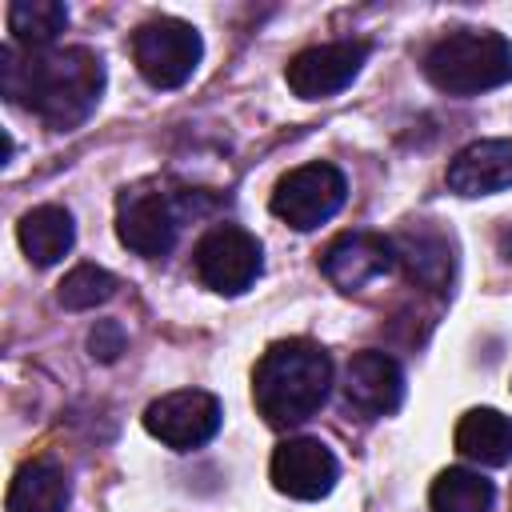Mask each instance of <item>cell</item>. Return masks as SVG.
I'll list each match as a JSON object with an SVG mask.
<instances>
[{
    "label": "cell",
    "mask_w": 512,
    "mask_h": 512,
    "mask_svg": "<svg viewBox=\"0 0 512 512\" xmlns=\"http://www.w3.org/2000/svg\"><path fill=\"white\" fill-rule=\"evenodd\" d=\"M0 88L56 132L84 124L104 92V60L92 48H0Z\"/></svg>",
    "instance_id": "cell-1"
},
{
    "label": "cell",
    "mask_w": 512,
    "mask_h": 512,
    "mask_svg": "<svg viewBox=\"0 0 512 512\" xmlns=\"http://www.w3.org/2000/svg\"><path fill=\"white\" fill-rule=\"evenodd\" d=\"M328 388L332 360L312 340H276L252 372V400L272 428H292L316 416Z\"/></svg>",
    "instance_id": "cell-2"
},
{
    "label": "cell",
    "mask_w": 512,
    "mask_h": 512,
    "mask_svg": "<svg viewBox=\"0 0 512 512\" xmlns=\"http://www.w3.org/2000/svg\"><path fill=\"white\" fill-rule=\"evenodd\" d=\"M424 76L448 96H480L512 80V44L488 28H456L424 52Z\"/></svg>",
    "instance_id": "cell-3"
},
{
    "label": "cell",
    "mask_w": 512,
    "mask_h": 512,
    "mask_svg": "<svg viewBox=\"0 0 512 512\" xmlns=\"http://www.w3.org/2000/svg\"><path fill=\"white\" fill-rule=\"evenodd\" d=\"M200 56H204L200 32L176 16H156L140 24L132 36V60L152 88H180L196 72Z\"/></svg>",
    "instance_id": "cell-4"
},
{
    "label": "cell",
    "mask_w": 512,
    "mask_h": 512,
    "mask_svg": "<svg viewBox=\"0 0 512 512\" xmlns=\"http://www.w3.org/2000/svg\"><path fill=\"white\" fill-rule=\"evenodd\" d=\"M344 196H348L344 172L336 164L312 160V164H300V168H292L288 176L276 180V188H272V212L288 228L312 232V228H320L324 220H332L340 212Z\"/></svg>",
    "instance_id": "cell-5"
},
{
    "label": "cell",
    "mask_w": 512,
    "mask_h": 512,
    "mask_svg": "<svg viewBox=\"0 0 512 512\" xmlns=\"http://www.w3.org/2000/svg\"><path fill=\"white\" fill-rule=\"evenodd\" d=\"M116 236L136 256H168L180 236V208L160 184L124 188L116 200Z\"/></svg>",
    "instance_id": "cell-6"
},
{
    "label": "cell",
    "mask_w": 512,
    "mask_h": 512,
    "mask_svg": "<svg viewBox=\"0 0 512 512\" xmlns=\"http://www.w3.org/2000/svg\"><path fill=\"white\" fill-rule=\"evenodd\" d=\"M192 264L204 288L220 296H240L260 276V240L240 224H216L200 236Z\"/></svg>",
    "instance_id": "cell-7"
},
{
    "label": "cell",
    "mask_w": 512,
    "mask_h": 512,
    "mask_svg": "<svg viewBox=\"0 0 512 512\" xmlns=\"http://www.w3.org/2000/svg\"><path fill=\"white\" fill-rule=\"evenodd\" d=\"M144 428L176 448V452H188V448H200L216 436L220 428V400L212 392H200V388H180V392H164L160 400H152L144 408Z\"/></svg>",
    "instance_id": "cell-8"
},
{
    "label": "cell",
    "mask_w": 512,
    "mask_h": 512,
    "mask_svg": "<svg viewBox=\"0 0 512 512\" xmlns=\"http://www.w3.org/2000/svg\"><path fill=\"white\" fill-rule=\"evenodd\" d=\"M364 60H368L364 40H332V44L296 52L284 68V80L300 100H324V96H336L340 88H348L360 76Z\"/></svg>",
    "instance_id": "cell-9"
},
{
    "label": "cell",
    "mask_w": 512,
    "mask_h": 512,
    "mask_svg": "<svg viewBox=\"0 0 512 512\" xmlns=\"http://www.w3.org/2000/svg\"><path fill=\"white\" fill-rule=\"evenodd\" d=\"M392 264H396L392 240H384L376 232H344L320 256V272L340 292H360V288L376 284L380 276L392 272Z\"/></svg>",
    "instance_id": "cell-10"
},
{
    "label": "cell",
    "mask_w": 512,
    "mask_h": 512,
    "mask_svg": "<svg viewBox=\"0 0 512 512\" xmlns=\"http://www.w3.org/2000/svg\"><path fill=\"white\" fill-rule=\"evenodd\" d=\"M336 476H340L336 456L312 436H292L272 452V484L292 500L328 496Z\"/></svg>",
    "instance_id": "cell-11"
},
{
    "label": "cell",
    "mask_w": 512,
    "mask_h": 512,
    "mask_svg": "<svg viewBox=\"0 0 512 512\" xmlns=\"http://www.w3.org/2000/svg\"><path fill=\"white\" fill-rule=\"evenodd\" d=\"M344 400L360 416H368V420L392 416L400 408V400H404V372H400V364L388 352H376V348L356 352L348 360V368H344Z\"/></svg>",
    "instance_id": "cell-12"
},
{
    "label": "cell",
    "mask_w": 512,
    "mask_h": 512,
    "mask_svg": "<svg viewBox=\"0 0 512 512\" xmlns=\"http://www.w3.org/2000/svg\"><path fill=\"white\" fill-rule=\"evenodd\" d=\"M448 188L456 196H492L512 188V140H472L448 164Z\"/></svg>",
    "instance_id": "cell-13"
},
{
    "label": "cell",
    "mask_w": 512,
    "mask_h": 512,
    "mask_svg": "<svg viewBox=\"0 0 512 512\" xmlns=\"http://www.w3.org/2000/svg\"><path fill=\"white\" fill-rule=\"evenodd\" d=\"M392 252H396V264H404L412 284H420L428 292H444L452 284V244L444 232H436L428 224L404 228L392 240Z\"/></svg>",
    "instance_id": "cell-14"
},
{
    "label": "cell",
    "mask_w": 512,
    "mask_h": 512,
    "mask_svg": "<svg viewBox=\"0 0 512 512\" xmlns=\"http://www.w3.org/2000/svg\"><path fill=\"white\" fill-rule=\"evenodd\" d=\"M16 236H20L24 256H28L36 268H48V264H56V260H64V256L72 252L76 224H72L68 208H60V204H40V208H32V212L20 216Z\"/></svg>",
    "instance_id": "cell-15"
},
{
    "label": "cell",
    "mask_w": 512,
    "mask_h": 512,
    "mask_svg": "<svg viewBox=\"0 0 512 512\" xmlns=\"http://www.w3.org/2000/svg\"><path fill=\"white\" fill-rule=\"evenodd\" d=\"M456 448L488 468H500L512 460V420L496 408H472L456 424Z\"/></svg>",
    "instance_id": "cell-16"
},
{
    "label": "cell",
    "mask_w": 512,
    "mask_h": 512,
    "mask_svg": "<svg viewBox=\"0 0 512 512\" xmlns=\"http://www.w3.org/2000/svg\"><path fill=\"white\" fill-rule=\"evenodd\" d=\"M68 508V480L56 464L32 460L8 484V512H64Z\"/></svg>",
    "instance_id": "cell-17"
},
{
    "label": "cell",
    "mask_w": 512,
    "mask_h": 512,
    "mask_svg": "<svg viewBox=\"0 0 512 512\" xmlns=\"http://www.w3.org/2000/svg\"><path fill=\"white\" fill-rule=\"evenodd\" d=\"M492 500H496L492 480H484L472 468H448V472H440L432 480V492H428L432 512H488Z\"/></svg>",
    "instance_id": "cell-18"
},
{
    "label": "cell",
    "mask_w": 512,
    "mask_h": 512,
    "mask_svg": "<svg viewBox=\"0 0 512 512\" xmlns=\"http://www.w3.org/2000/svg\"><path fill=\"white\" fill-rule=\"evenodd\" d=\"M68 24V8L60 0H16L8 4V32L20 48H44L52 44Z\"/></svg>",
    "instance_id": "cell-19"
},
{
    "label": "cell",
    "mask_w": 512,
    "mask_h": 512,
    "mask_svg": "<svg viewBox=\"0 0 512 512\" xmlns=\"http://www.w3.org/2000/svg\"><path fill=\"white\" fill-rule=\"evenodd\" d=\"M112 296H116V276L104 272V268H96V264L72 268V272L60 280V292H56V300H60L64 308H72V312L96 308V304H104V300H112Z\"/></svg>",
    "instance_id": "cell-20"
},
{
    "label": "cell",
    "mask_w": 512,
    "mask_h": 512,
    "mask_svg": "<svg viewBox=\"0 0 512 512\" xmlns=\"http://www.w3.org/2000/svg\"><path fill=\"white\" fill-rule=\"evenodd\" d=\"M88 348H92L96 360H116L124 352V328L116 320H100L88 336Z\"/></svg>",
    "instance_id": "cell-21"
}]
</instances>
